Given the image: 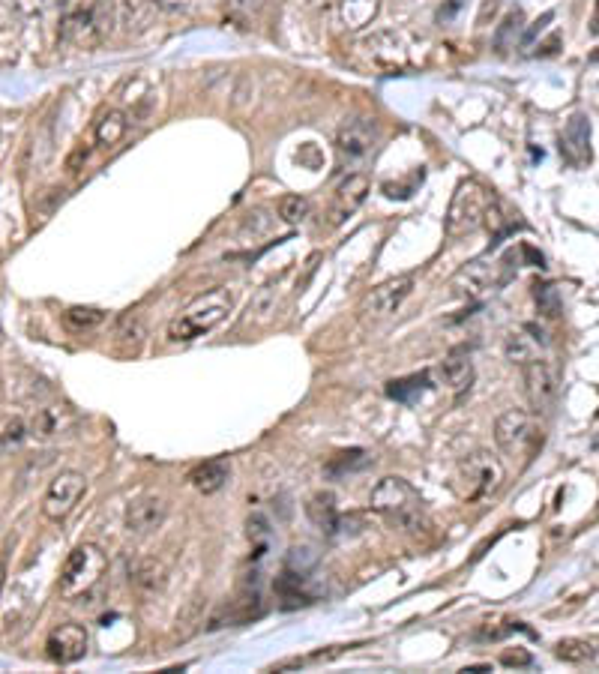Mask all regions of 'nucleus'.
I'll use <instances>...</instances> for the list:
<instances>
[{
	"label": "nucleus",
	"instance_id": "1",
	"mask_svg": "<svg viewBox=\"0 0 599 674\" xmlns=\"http://www.w3.org/2000/svg\"><path fill=\"white\" fill-rule=\"evenodd\" d=\"M372 510L393 528L408 531V534H420L423 528H429L426 519V507L417 495V489L402 480V477H384L369 498Z\"/></svg>",
	"mask_w": 599,
	"mask_h": 674
},
{
	"label": "nucleus",
	"instance_id": "2",
	"mask_svg": "<svg viewBox=\"0 0 599 674\" xmlns=\"http://www.w3.org/2000/svg\"><path fill=\"white\" fill-rule=\"evenodd\" d=\"M234 306V297L228 288L216 285L204 294H198L177 318H171L168 324V339L171 342H195L201 336H207L213 327H219L228 312Z\"/></svg>",
	"mask_w": 599,
	"mask_h": 674
},
{
	"label": "nucleus",
	"instance_id": "3",
	"mask_svg": "<svg viewBox=\"0 0 599 674\" xmlns=\"http://www.w3.org/2000/svg\"><path fill=\"white\" fill-rule=\"evenodd\" d=\"M108 570V558L99 546L93 543H81L69 552L63 570H60V579H57V591L63 600H81L93 594V588L102 582Z\"/></svg>",
	"mask_w": 599,
	"mask_h": 674
},
{
	"label": "nucleus",
	"instance_id": "4",
	"mask_svg": "<svg viewBox=\"0 0 599 674\" xmlns=\"http://www.w3.org/2000/svg\"><path fill=\"white\" fill-rule=\"evenodd\" d=\"M102 0H63L60 6V42L72 48H96L105 36Z\"/></svg>",
	"mask_w": 599,
	"mask_h": 674
},
{
	"label": "nucleus",
	"instance_id": "5",
	"mask_svg": "<svg viewBox=\"0 0 599 674\" xmlns=\"http://www.w3.org/2000/svg\"><path fill=\"white\" fill-rule=\"evenodd\" d=\"M504 483V462L489 450H474L456 465V492L462 501L477 504L495 495Z\"/></svg>",
	"mask_w": 599,
	"mask_h": 674
},
{
	"label": "nucleus",
	"instance_id": "6",
	"mask_svg": "<svg viewBox=\"0 0 599 674\" xmlns=\"http://www.w3.org/2000/svg\"><path fill=\"white\" fill-rule=\"evenodd\" d=\"M495 201V192H489L483 183L477 180H462L453 192L447 219H444V231L447 237H465L471 231H477L486 222V213Z\"/></svg>",
	"mask_w": 599,
	"mask_h": 674
},
{
	"label": "nucleus",
	"instance_id": "7",
	"mask_svg": "<svg viewBox=\"0 0 599 674\" xmlns=\"http://www.w3.org/2000/svg\"><path fill=\"white\" fill-rule=\"evenodd\" d=\"M495 444H498L507 456L525 459V462H528V459L534 456L537 444H540V426H537V420H534L528 411L510 408V411H504V414L498 417V423H495Z\"/></svg>",
	"mask_w": 599,
	"mask_h": 674
},
{
	"label": "nucleus",
	"instance_id": "8",
	"mask_svg": "<svg viewBox=\"0 0 599 674\" xmlns=\"http://www.w3.org/2000/svg\"><path fill=\"white\" fill-rule=\"evenodd\" d=\"M84 492H87V477L84 474H78V471H60L48 483V492L42 498V516L48 522H63L78 507V501L84 498Z\"/></svg>",
	"mask_w": 599,
	"mask_h": 674
},
{
	"label": "nucleus",
	"instance_id": "9",
	"mask_svg": "<svg viewBox=\"0 0 599 674\" xmlns=\"http://www.w3.org/2000/svg\"><path fill=\"white\" fill-rule=\"evenodd\" d=\"M525 393H528V402L537 414H546L555 408L558 402V393H561V381H558V372L546 363V360H531L525 363Z\"/></svg>",
	"mask_w": 599,
	"mask_h": 674
},
{
	"label": "nucleus",
	"instance_id": "10",
	"mask_svg": "<svg viewBox=\"0 0 599 674\" xmlns=\"http://www.w3.org/2000/svg\"><path fill=\"white\" fill-rule=\"evenodd\" d=\"M414 282H417V279H414L411 273H408V276H396V279L381 282L378 288H372V291L366 294L360 312H363L366 318H390V315L399 312V306L408 300V294L414 291Z\"/></svg>",
	"mask_w": 599,
	"mask_h": 674
},
{
	"label": "nucleus",
	"instance_id": "11",
	"mask_svg": "<svg viewBox=\"0 0 599 674\" xmlns=\"http://www.w3.org/2000/svg\"><path fill=\"white\" fill-rule=\"evenodd\" d=\"M363 51L366 57L378 66V69H387V72H399L408 66V48L402 42V36L396 30H378L372 36L363 39Z\"/></svg>",
	"mask_w": 599,
	"mask_h": 674
},
{
	"label": "nucleus",
	"instance_id": "12",
	"mask_svg": "<svg viewBox=\"0 0 599 674\" xmlns=\"http://www.w3.org/2000/svg\"><path fill=\"white\" fill-rule=\"evenodd\" d=\"M87 630L81 624H60L51 630L48 642H45V651L54 663L60 666H69V663H78L84 654H87Z\"/></svg>",
	"mask_w": 599,
	"mask_h": 674
},
{
	"label": "nucleus",
	"instance_id": "13",
	"mask_svg": "<svg viewBox=\"0 0 599 674\" xmlns=\"http://www.w3.org/2000/svg\"><path fill=\"white\" fill-rule=\"evenodd\" d=\"M165 519H168V504L159 495H141L126 507V531L138 537L159 531Z\"/></svg>",
	"mask_w": 599,
	"mask_h": 674
},
{
	"label": "nucleus",
	"instance_id": "14",
	"mask_svg": "<svg viewBox=\"0 0 599 674\" xmlns=\"http://www.w3.org/2000/svg\"><path fill=\"white\" fill-rule=\"evenodd\" d=\"M378 141V126L375 120L369 117H354L348 123L339 126V135H336V150L348 159H363L366 153H372Z\"/></svg>",
	"mask_w": 599,
	"mask_h": 674
},
{
	"label": "nucleus",
	"instance_id": "15",
	"mask_svg": "<svg viewBox=\"0 0 599 674\" xmlns=\"http://www.w3.org/2000/svg\"><path fill=\"white\" fill-rule=\"evenodd\" d=\"M369 189H372V183H369L366 174H348V177L339 183L336 195H333L330 222L339 225V222H345L348 216H354V213L360 210V204L369 198Z\"/></svg>",
	"mask_w": 599,
	"mask_h": 674
},
{
	"label": "nucleus",
	"instance_id": "16",
	"mask_svg": "<svg viewBox=\"0 0 599 674\" xmlns=\"http://www.w3.org/2000/svg\"><path fill=\"white\" fill-rule=\"evenodd\" d=\"M441 381L447 384V390L453 396H465L471 387H474V378H477V369H474V360H471V351L468 348H453L444 360H441Z\"/></svg>",
	"mask_w": 599,
	"mask_h": 674
},
{
	"label": "nucleus",
	"instance_id": "17",
	"mask_svg": "<svg viewBox=\"0 0 599 674\" xmlns=\"http://www.w3.org/2000/svg\"><path fill=\"white\" fill-rule=\"evenodd\" d=\"M561 153L573 162V165H588L594 150H591V120L585 114H573L564 138H561Z\"/></svg>",
	"mask_w": 599,
	"mask_h": 674
},
{
	"label": "nucleus",
	"instance_id": "18",
	"mask_svg": "<svg viewBox=\"0 0 599 674\" xmlns=\"http://www.w3.org/2000/svg\"><path fill=\"white\" fill-rule=\"evenodd\" d=\"M543 345H549L546 330L537 327V324H525L522 330H513L507 336V357L513 363H522L525 366V363L537 360V348H543Z\"/></svg>",
	"mask_w": 599,
	"mask_h": 674
},
{
	"label": "nucleus",
	"instance_id": "19",
	"mask_svg": "<svg viewBox=\"0 0 599 674\" xmlns=\"http://www.w3.org/2000/svg\"><path fill=\"white\" fill-rule=\"evenodd\" d=\"M231 477V462L228 459H207L201 465H195L189 471V486L198 492V495H216L225 489Z\"/></svg>",
	"mask_w": 599,
	"mask_h": 674
},
{
	"label": "nucleus",
	"instance_id": "20",
	"mask_svg": "<svg viewBox=\"0 0 599 674\" xmlns=\"http://www.w3.org/2000/svg\"><path fill=\"white\" fill-rule=\"evenodd\" d=\"M495 270H498L495 261H492V264H489V261H474V264H468V267L453 279V288H456L459 294L480 297V294H486V291H492V288L498 285Z\"/></svg>",
	"mask_w": 599,
	"mask_h": 674
},
{
	"label": "nucleus",
	"instance_id": "21",
	"mask_svg": "<svg viewBox=\"0 0 599 674\" xmlns=\"http://www.w3.org/2000/svg\"><path fill=\"white\" fill-rule=\"evenodd\" d=\"M72 426H75V414H72V408L63 405V402H51V405L39 408V411L33 414V423H30L33 435H39V438L63 435V432H69Z\"/></svg>",
	"mask_w": 599,
	"mask_h": 674
},
{
	"label": "nucleus",
	"instance_id": "22",
	"mask_svg": "<svg viewBox=\"0 0 599 674\" xmlns=\"http://www.w3.org/2000/svg\"><path fill=\"white\" fill-rule=\"evenodd\" d=\"M126 129H129L126 111H120V108H105V111L96 117V123H93V138H96V144H99L102 150H111V147H117V144L123 141Z\"/></svg>",
	"mask_w": 599,
	"mask_h": 674
},
{
	"label": "nucleus",
	"instance_id": "23",
	"mask_svg": "<svg viewBox=\"0 0 599 674\" xmlns=\"http://www.w3.org/2000/svg\"><path fill=\"white\" fill-rule=\"evenodd\" d=\"M129 582L138 588V591H159L165 585V564L156 561V558H135L129 564Z\"/></svg>",
	"mask_w": 599,
	"mask_h": 674
},
{
	"label": "nucleus",
	"instance_id": "24",
	"mask_svg": "<svg viewBox=\"0 0 599 674\" xmlns=\"http://www.w3.org/2000/svg\"><path fill=\"white\" fill-rule=\"evenodd\" d=\"M381 0H342L339 3V18L348 30H363L378 18Z\"/></svg>",
	"mask_w": 599,
	"mask_h": 674
},
{
	"label": "nucleus",
	"instance_id": "25",
	"mask_svg": "<svg viewBox=\"0 0 599 674\" xmlns=\"http://www.w3.org/2000/svg\"><path fill=\"white\" fill-rule=\"evenodd\" d=\"M306 513H309V519L324 531V534H330L333 537V531H336V522H339V507H336V498L330 495V492H318V495H312L309 498V504H306Z\"/></svg>",
	"mask_w": 599,
	"mask_h": 674
},
{
	"label": "nucleus",
	"instance_id": "26",
	"mask_svg": "<svg viewBox=\"0 0 599 674\" xmlns=\"http://www.w3.org/2000/svg\"><path fill=\"white\" fill-rule=\"evenodd\" d=\"M153 0H120V24L126 33H138L150 27Z\"/></svg>",
	"mask_w": 599,
	"mask_h": 674
},
{
	"label": "nucleus",
	"instance_id": "27",
	"mask_svg": "<svg viewBox=\"0 0 599 674\" xmlns=\"http://www.w3.org/2000/svg\"><path fill=\"white\" fill-rule=\"evenodd\" d=\"M522 30H525V12H522V9H510L507 18L501 21L498 33H495V48H498V54H507L510 48H516V39L522 36Z\"/></svg>",
	"mask_w": 599,
	"mask_h": 674
},
{
	"label": "nucleus",
	"instance_id": "28",
	"mask_svg": "<svg viewBox=\"0 0 599 674\" xmlns=\"http://www.w3.org/2000/svg\"><path fill=\"white\" fill-rule=\"evenodd\" d=\"M555 657L561 663H573V666L591 663L597 657V642H588V639H564V642H558Z\"/></svg>",
	"mask_w": 599,
	"mask_h": 674
},
{
	"label": "nucleus",
	"instance_id": "29",
	"mask_svg": "<svg viewBox=\"0 0 599 674\" xmlns=\"http://www.w3.org/2000/svg\"><path fill=\"white\" fill-rule=\"evenodd\" d=\"M63 321L72 330H93V327H99L105 321V312L96 309V306H69L63 312Z\"/></svg>",
	"mask_w": 599,
	"mask_h": 674
},
{
	"label": "nucleus",
	"instance_id": "30",
	"mask_svg": "<svg viewBox=\"0 0 599 674\" xmlns=\"http://www.w3.org/2000/svg\"><path fill=\"white\" fill-rule=\"evenodd\" d=\"M276 213H279L282 222L300 225V222H306V216H309V201H306L303 195H282L279 204H276Z\"/></svg>",
	"mask_w": 599,
	"mask_h": 674
},
{
	"label": "nucleus",
	"instance_id": "31",
	"mask_svg": "<svg viewBox=\"0 0 599 674\" xmlns=\"http://www.w3.org/2000/svg\"><path fill=\"white\" fill-rule=\"evenodd\" d=\"M429 387V375L420 372V375H411V378H399V381H390L387 393L399 402H411L414 393H423Z\"/></svg>",
	"mask_w": 599,
	"mask_h": 674
},
{
	"label": "nucleus",
	"instance_id": "32",
	"mask_svg": "<svg viewBox=\"0 0 599 674\" xmlns=\"http://www.w3.org/2000/svg\"><path fill=\"white\" fill-rule=\"evenodd\" d=\"M24 438H27V423L21 417H9L0 423V453L15 450Z\"/></svg>",
	"mask_w": 599,
	"mask_h": 674
},
{
	"label": "nucleus",
	"instance_id": "33",
	"mask_svg": "<svg viewBox=\"0 0 599 674\" xmlns=\"http://www.w3.org/2000/svg\"><path fill=\"white\" fill-rule=\"evenodd\" d=\"M315 564H318V552H315L312 546H294L291 555H288V570H291V573L306 576Z\"/></svg>",
	"mask_w": 599,
	"mask_h": 674
},
{
	"label": "nucleus",
	"instance_id": "34",
	"mask_svg": "<svg viewBox=\"0 0 599 674\" xmlns=\"http://www.w3.org/2000/svg\"><path fill=\"white\" fill-rule=\"evenodd\" d=\"M534 297H537V303H540V312L543 315H549V318H555V315H561V297H558V291L552 288V285H534Z\"/></svg>",
	"mask_w": 599,
	"mask_h": 674
},
{
	"label": "nucleus",
	"instance_id": "35",
	"mask_svg": "<svg viewBox=\"0 0 599 674\" xmlns=\"http://www.w3.org/2000/svg\"><path fill=\"white\" fill-rule=\"evenodd\" d=\"M366 465V453L363 450H351V453H339L336 462L327 465L330 474H342V471H354V468H363Z\"/></svg>",
	"mask_w": 599,
	"mask_h": 674
},
{
	"label": "nucleus",
	"instance_id": "36",
	"mask_svg": "<svg viewBox=\"0 0 599 674\" xmlns=\"http://www.w3.org/2000/svg\"><path fill=\"white\" fill-rule=\"evenodd\" d=\"M270 537V522L264 513H252L249 516V540L258 543V549H264V540Z\"/></svg>",
	"mask_w": 599,
	"mask_h": 674
},
{
	"label": "nucleus",
	"instance_id": "37",
	"mask_svg": "<svg viewBox=\"0 0 599 674\" xmlns=\"http://www.w3.org/2000/svg\"><path fill=\"white\" fill-rule=\"evenodd\" d=\"M552 21H555V12H543V15L534 21V27H528V30L522 33V48H531V45H534V39H537V36H540V33H543Z\"/></svg>",
	"mask_w": 599,
	"mask_h": 674
},
{
	"label": "nucleus",
	"instance_id": "38",
	"mask_svg": "<svg viewBox=\"0 0 599 674\" xmlns=\"http://www.w3.org/2000/svg\"><path fill=\"white\" fill-rule=\"evenodd\" d=\"M87 159H90V147H87V144L81 141V144H78V147H75V150L69 153V159H66V168H69V174H78V171H81V165H84Z\"/></svg>",
	"mask_w": 599,
	"mask_h": 674
},
{
	"label": "nucleus",
	"instance_id": "39",
	"mask_svg": "<svg viewBox=\"0 0 599 674\" xmlns=\"http://www.w3.org/2000/svg\"><path fill=\"white\" fill-rule=\"evenodd\" d=\"M501 663L510 666V669H513V666L522 669V666H531V654H528V651H519V648H516V651H504V654H501Z\"/></svg>",
	"mask_w": 599,
	"mask_h": 674
},
{
	"label": "nucleus",
	"instance_id": "40",
	"mask_svg": "<svg viewBox=\"0 0 599 674\" xmlns=\"http://www.w3.org/2000/svg\"><path fill=\"white\" fill-rule=\"evenodd\" d=\"M12 3H15V9L24 12V15H42V12L48 9L51 0H12Z\"/></svg>",
	"mask_w": 599,
	"mask_h": 674
},
{
	"label": "nucleus",
	"instance_id": "41",
	"mask_svg": "<svg viewBox=\"0 0 599 674\" xmlns=\"http://www.w3.org/2000/svg\"><path fill=\"white\" fill-rule=\"evenodd\" d=\"M156 9H165V12H186L192 6V0H153Z\"/></svg>",
	"mask_w": 599,
	"mask_h": 674
},
{
	"label": "nucleus",
	"instance_id": "42",
	"mask_svg": "<svg viewBox=\"0 0 599 674\" xmlns=\"http://www.w3.org/2000/svg\"><path fill=\"white\" fill-rule=\"evenodd\" d=\"M348 648H336V651H318V654H312V660L315 663H330V660H336V657H342Z\"/></svg>",
	"mask_w": 599,
	"mask_h": 674
},
{
	"label": "nucleus",
	"instance_id": "43",
	"mask_svg": "<svg viewBox=\"0 0 599 674\" xmlns=\"http://www.w3.org/2000/svg\"><path fill=\"white\" fill-rule=\"evenodd\" d=\"M558 45H561V33H552L549 42H540V54H555Z\"/></svg>",
	"mask_w": 599,
	"mask_h": 674
},
{
	"label": "nucleus",
	"instance_id": "44",
	"mask_svg": "<svg viewBox=\"0 0 599 674\" xmlns=\"http://www.w3.org/2000/svg\"><path fill=\"white\" fill-rule=\"evenodd\" d=\"M3 585H6V561L0 558V594H3Z\"/></svg>",
	"mask_w": 599,
	"mask_h": 674
},
{
	"label": "nucleus",
	"instance_id": "45",
	"mask_svg": "<svg viewBox=\"0 0 599 674\" xmlns=\"http://www.w3.org/2000/svg\"><path fill=\"white\" fill-rule=\"evenodd\" d=\"M594 33H599V3H597V15H594Z\"/></svg>",
	"mask_w": 599,
	"mask_h": 674
}]
</instances>
